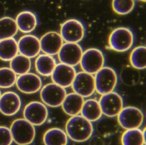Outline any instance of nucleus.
Segmentation results:
<instances>
[{
    "mask_svg": "<svg viewBox=\"0 0 146 145\" xmlns=\"http://www.w3.org/2000/svg\"><path fill=\"white\" fill-rule=\"evenodd\" d=\"M80 113L81 116L91 122L99 120L102 115L99 101L93 99L84 101Z\"/></svg>",
    "mask_w": 146,
    "mask_h": 145,
    "instance_id": "obj_21",
    "label": "nucleus"
},
{
    "mask_svg": "<svg viewBox=\"0 0 146 145\" xmlns=\"http://www.w3.org/2000/svg\"><path fill=\"white\" fill-rule=\"evenodd\" d=\"M76 74L74 67L60 63L56 65L51 77L54 83L65 88L72 85Z\"/></svg>",
    "mask_w": 146,
    "mask_h": 145,
    "instance_id": "obj_13",
    "label": "nucleus"
},
{
    "mask_svg": "<svg viewBox=\"0 0 146 145\" xmlns=\"http://www.w3.org/2000/svg\"><path fill=\"white\" fill-rule=\"evenodd\" d=\"M117 117L120 125L126 130L139 129L144 121L143 113L135 106L123 107Z\"/></svg>",
    "mask_w": 146,
    "mask_h": 145,
    "instance_id": "obj_7",
    "label": "nucleus"
},
{
    "mask_svg": "<svg viewBox=\"0 0 146 145\" xmlns=\"http://www.w3.org/2000/svg\"><path fill=\"white\" fill-rule=\"evenodd\" d=\"M40 40L41 51L53 56L58 54L64 43L60 33L55 31L45 33Z\"/></svg>",
    "mask_w": 146,
    "mask_h": 145,
    "instance_id": "obj_14",
    "label": "nucleus"
},
{
    "mask_svg": "<svg viewBox=\"0 0 146 145\" xmlns=\"http://www.w3.org/2000/svg\"><path fill=\"white\" fill-rule=\"evenodd\" d=\"M56 65L53 56L46 53L38 55L35 61L37 72L44 76H51Z\"/></svg>",
    "mask_w": 146,
    "mask_h": 145,
    "instance_id": "obj_20",
    "label": "nucleus"
},
{
    "mask_svg": "<svg viewBox=\"0 0 146 145\" xmlns=\"http://www.w3.org/2000/svg\"><path fill=\"white\" fill-rule=\"evenodd\" d=\"M140 1H142V2H145L146 1V0H139Z\"/></svg>",
    "mask_w": 146,
    "mask_h": 145,
    "instance_id": "obj_31",
    "label": "nucleus"
},
{
    "mask_svg": "<svg viewBox=\"0 0 146 145\" xmlns=\"http://www.w3.org/2000/svg\"><path fill=\"white\" fill-rule=\"evenodd\" d=\"M135 36L133 30L127 27H119L112 31L108 38V46L113 51L123 53L133 47Z\"/></svg>",
    "mask_w": 146,
    "mask_h": 145,
    "instance_id": "obj_2",
    "label": "nucleus"
},
{
    "mask_svg": "<svg viewBox=\"0 0 146 145\" xmlns=\"http://www.w3.org/2000/svg\"><path fill=\"white\" fill-rule=\"evenodd\" d=\"M18 42L14 38L0 40V59L10 61L18 53Z\"/></svg>",
    "mask_w": 146,
    "mask_h": 145,
    "instance_id": "obj_23",
    "label": "nucleus"
},
{
    "mask_svg": "<svg viewBox=\"0 0 146 145\" xmlns=\"http://www.w3.org/2000/svg\"><path fill=\"white\" fill-rule=\"evenodd\" d=\"M18 30L23 33H29L34 31L38 25V18L33 12L25 11L19 14L16 18Z\"/></svg>",
    "mask_w": 146,
    "mask_h": 145,
    "instance_id": "obj_18",
    "label": "nucleus"
},
{
    "mask_svg": "<svg viewBox=\"0 0 146 145\" xmlns=\"http://www.w3.org/2000/svg\"><path fill=\"white\" fill-rule=\"evenodd\" d=\"M65 88L55 83H50L42 88L40 99L46 105L52 107L61 106L66 96Z\"/></svg>",
    "mask_w": 146,
    "mask_h": 145,
    "instance_id": "obj_8",
    "label": "nucleus"
},
{
    "mask_svg": "<svg viewBox=\"0 0 146 145\" xmlns=\"http://www.w3.org/2000/svg\"><path fill=\"white\" fill-rule=\"evenodd\" d=\"M83 53V48L79 43H65L58 55L60 63L75 67L80 64Z\"/></svg>",
    "mask_w": 146,
    "mask_h": 145,
    "instance_id": "obj_12",
    "label": "nucleus"
},
{
    "mask_svg": "<svg viewBox=\"0 0 146 145\" xmlns=\"http://www.w3.org/2000/svg\"><path fill=\"white\" fill-rule=\"evenodd\" d=\"M24 119L34 126L44 124L48 116L46 105L42 102L33 101L27 104L24 109Z\"/></svg>",
    "mask_w": 146,
    "mask_h": 145,
    "instance_id": "obj_9",
    "label": "nucleus"
},
{
    "mask_svg": "<svg viewBox=\"0 0 146 145\" xmlns=\"http://www.w3.org/2000/svg\"><path fill=\"white\" fill-rule=\"evenodd\" d=\"M15 84L20 92L25 94L37 92L42 86V81L40 76L36 74L29 72L19 75Z\"/></svg>",
    "mask_w": 146,
    "mask_h": 145,
    "instance_id": "obj_15",
    "label": "nucleus"
},
{
    "mask_svg": "<svg viewBox=\"0 0 146 145\" xmlns=\"http://www.w3.org/2000/svg\"><path fill=\"white\" fill-rule=\"evenodd\" d=\"M13 141L10 129L5 126H0V145H11Z\"/></svg>",
    "mask_w": 146,
    "mask_h": 145,
    "instance_id": "obj_30",
    "label": "nucleus"
},
{
    "mask_svg": "<svg viewBox=\"0 0 146 145\" xmlns=\"http://www.w3.org/2000/svg\"><path fill=\"white\" fill-rule=\"evenodd\" d=\"M99 102L102 114L110 117L117 116L124 107L122 97L113 91L102 95Z\"/></svg>",
    "mask_w": 146,
    "mask_h": 145,
    "instance_id": "obj_10",
    "label": "nucleus"
},
{
    "mask_svg": "<svg viewBox=\"0 0 146 145\" xmlns=\"http://www.w3.org/2000/svg\"><path fill=\"white\" fill-rule=\"evenodd\" d=\"M17 79V74L8 67L0 68V88H8L13 86Z\"/></svg>",
    "mask_w": 146,
    "mask_h": 145,
    "instance_id": "obj_29",
    "label": "nucleus"
},
{
    "mask_svg": "<svg viewBox=\"0 0 146 145\" xmlns=\"http://www.w3.org/2000/svg\"><path fill=\"white\" fill-rule=\"evenodd\" d=\"M18 46L20 54L30 59L37 56L41 51L40 40L33 34L21 37L18 42Z\"/></svg>",
    "mask_w": 146,
    "mask_h": 145,
    "instance_id": "obj_16",
    "label": "nucleus"
},
{
    "mask_svg": "<svg viewBox=\"0 0 146 145\" xmlns=\"http://www.w3.org/2000/svg\"><path fill=\"white\" fill-rule=\"evenodd\" d=\"M145 129L139 128L126 130L121 138L122 145H145Z\"/></svg>",
    "mask_w": 146,
    "mask_h": 145,
    "instance_id": "obj_24",
    "label": "nucleus"
},
{
    "mask_svg": "<svg viewBox=\"0 0 146 145\" xmlns=\"http://www.w3.org/2000/svg\"><path fill=\"white\" fill-rule=\"evenodd\" d=\"M86 33L84 24L78 19H68L60 26V35L65 43H79L84 39Z\"/></svg>",
    "mask_w": 146,
    "mask_h": 145,
    "instance_id": "obj_5",
    "label": "nucleus"
},
{
    "mask_svg": "<svg viewBox=\"0 0 146 145\" xmlns=\"http://www.w3.org/2000/svg\"><path fill=\"white\" fill-rule=\"evenodd\" d=\"M21 105L20 97L12 91L1 94L0 97V112L3 115L11 116L19 111Z\"/></svg>",
    "mask_w": 146,
    "mask_h": 145,
    "instance_id": "obj_17",
    "label": "nucleus"
},
{
    "mask_svg": "<svg viewBox=\"0 0 146 145\" xmlns=\"http://www.w3.org/2000/svg\"><path fill=\"white\" fill-rule=\"evenodd\" d=\"M14 141L18 145H29L33 142L36 136L35 126L25 119L14 121L9 128Z\"/></svg>",
    "mask_w": 146,
    "mask_h": 145,
    "instance_id": "obj_3",
    "label": "nucleus"
},
{
    "mask_svg": "<svg viewBox=\"0 0 146 145\" xmlns=\"http://www.w3.org/2000/svg\"><path fill=\"white\" fill-rule=\"evenodd\" d=\"M1 91H0V97H1Z\"/></svg>",
    "mask_w": 146,
    "mask_h": 145,
    "instance_id": "obj_32",
    "label": "nucleus"
},
{
    "mask_svg": "<svg viewBox=\"0 0 146 145\" xmlns=\"http://www.w3.org/2000/svg\"><path fill=\"white\" fill-rule=\"evenodd\" d=\"M105 56L100 49L92 47L83 51L80 65L83 72L95 75L105 67Z\"/></svg>",
    "mask_w": 146,
    "mask_h": 145,
    "instance_id": "obj_4",
    "label": "nucleus"
},
{
    "mask_svg": "<svg viewBox=\"0 0 146 145\" xmlns=\"http://www.w3.org/2000/svg\"><path fill=\"white\" fill-rule=\"evenodd\" d=\"M84 102L83 97L76 93H71L67 94L61 106L63 111L72 117L80 113Z\"/></svg>",
    "mask_w": 146,
    "mask_h": 145,
    "instance_id": "obj_19",
    "label": "nucleus"
},
{
    "mask_svg": "<svg viewBox=\"0 0 146 145\" xmlns=\"http://www.w3.org/2000/svg\"><path fill=\"white\" fill-rule=\"evenodd\" d=\"M136 5V0H112V8L117 14L125 15L132 12Z\"/></svg>",
    "mask_w": 146,
    "mask_h": 145,
    "instance_id": "obj_28",
    "label": "nucleus"
},
{
    "mask_svg": "<svg viewBox=\"0 0 146 145\" xmlns=\"http://www.w3.org/2000/svg\"><path fill=\"white\" fill-rule=\"evenodd\" d=\"M129 61L133 68L139 70L146 67V47L143 45L135 47L130 53Z\"/></svg>",
    "mask_w": 146,
    "mask_h": 145,
    "instance_id": "obj_27",
    "label": "nucleus"
},
{
    "mask_svg": "<svg viewBox=\"0 0 146 145\" xmlns=\"http://www.w3.org/2000/svg\"><path fill=\"white\" fill-rule=\"evenodd\" d=\"M65 129L68 138L77 142L88 140L94 132L92 122L80 115L72 116L68 119Z\"/></svg>",
    "mask_w": 146,
    "mask_h": 145,
    "instance_id": "obj_1",
    "label": "nucleus"
},
{
    "mask_svg": "<svg viewBox=\"0 0 146 145\" xmlns=\"http://www.w3.org/2000/svg\"><path fill=\"white\" fill-rule=\"evenodd\" d=\"M94 76L95 90L103 95L113 92L118 83V75L115 70L104 67Z\"/></svg>",
    "mask_w": 146,
    "mask_h": 145,
    "instance_id": "obj_6",
    "label": "nucleus"
},
{
    "mask_svg": "<svg viewBox=\"0 0 146 145\" xmlns=\"http://www.w3.org/2000/svg\"><path fill=\"white\" fill-rule=\"evenodd\" d=\"M71 86L74 92L83 98L89 97L96 91L94 76L83 71L78 72Z\"/></svg>",
    "mask_w": 146,
    "mask_h": 145,
    "instance_id": "obj_11",
    "label": "nucleus"
},
{
    "mask_svg": "<svg viewBox=\"0 0 146 145\" xmlns=\"http://www.w3.org/2000/svg\"><path fill=\"white\" fill-rule=\"evenodd\" d=\"M43 140L44 145H67L68 144L66 132L59 128H52L46 130Z\"/></svg>",
    "mask_w": 146,
    "mask_h": 145,
    "instance_id": "obj_22",
    "label": "nucleus"
},
{
    "mask_svg": "<svg viewBox=\"0 0 146 145\" xmlns=\"http://www.w3.org/2000/svg\"><path fill=\"white\" fill-rule=\"evenodd\" d=\"M31 68V59L23 55L18 54L10 61V68L17 75H21L29 72Z\"/></svg>",
    "mask_w": 146,
    "mask_h": 145,
    "instance_id": "obj_26",
    "label": "nucleus"
},
{
    "mask_svg": "<svg viewBox=\"0 0 146 145\" xmlns=\"http://www.w3.org/2000/svg\"><path fill=\"white\" fill-rule=\"evenodd\" d=\"M18 28L15 20L6 16L0 19V40L13 38Z\"/></svg>",
    "mask_w": 146,
    "mask_h": 145,
    "instance_id": "obj_25",
    "label": "nucleus"
}]
</instances>
